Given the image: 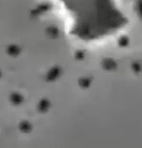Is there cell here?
Masks as SVG:
<instances>
[{
	"instance_id": "6da1fadb",
	"label": "cell",
	"mask_w": 142,
	"mask_h": 148,
	"mask_svg": "<svg viewBox=\"0 0 142 148\" xmlns=\"http://www.w3.org/2000/svg\"><path fill=\"white\" fill-rule=\"evenodd\" d=\"M69 37L86 47L106 44L130 23L122 0H48Z\"/></svg>"
},
{
	"instance_id": "7a4b0ae2",
	"label": "cell",
	"mask_w": 142,
	"mask_h": 148,
	"mask_svg": "<svg viewBox=\"0 0 142 148\" xmlns=\"http://www.w3.org/2000/svg\"><path fill=\"white\" fill-rule=\"evenodd\" d=\"M18 130L23 134H30L33 130V125L27 120H22L18 124Z\"/></svg>"
}]
</instances>
